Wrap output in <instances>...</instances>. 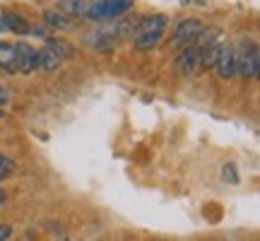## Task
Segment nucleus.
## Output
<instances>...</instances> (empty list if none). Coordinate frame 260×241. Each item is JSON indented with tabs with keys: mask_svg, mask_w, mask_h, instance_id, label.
Wrapping results in <instances>:
<instances>
[{
	"mask_svg": "<svg viewBox=\"0 0 260 241\" xmlns=\"http://www.w3.org/2000/svg\"><path fill=\"white\" fill-rule=\"evenodd\" d=\"M167 24H169V19L164 17V15L142 17L140 19V24H138V29H135V34H133V44H135V48H140V51H152V48L161 41L164 32H167Z\"/></svg>",
	"mask_w": 260,
	"mask_h": 241,
	"instance_id": "obj_1",
	"label": "nucleus"
},
{
	"mask_svg": "<svg viewBox=\"0 0 260 241\" xmlns=\"http://www.w3.org/2000/svg\"><path fill=\"white\" fill-rule=\"evenodd\" d=\"M128 10H133V0H94L87 8L84 17L92 22H113Z\"/></svg>",
	"mask_w": 260,
	"mask_h": 241,
	"instance_id": "obj_2",
	"label": "nucleus"
},
{
	"mask_svg": "<svg viewBox=\"0 0 260 241\" xmlns=\"http://www.w3.org/2000/svg\"><path fill=\"white\" fill-rule=\"evenodd\" d=\"M203 27H205V24L200 22V19H183V22L176 27L174 37H171V44H174L176 48L190 46V44H195V41H198V37H200Z\"/></svg>",
	"mask_w": 260,
	"mask_h": 241,
	"instance_id": "obj_3",
	"label": "nucleus"
},
{
	"mask_svg": "<svg viewBox=\"0 0 260 241\" xmlns=\"http://www.w3.org/2000/svg\"><path fill=\"white\" fill-rule=\"evenodd\" d=\"M236 75H241L246 80H253L258 75V46L255 44L246 46L243 53H236Z\"/></svg>",
	"mask_w": 260,
	"mask_h": 241,
	"instance_id": "obj_4",
	"label": "nucleus"
},
{
	"mask_svg": "<svg viewBox=\"0 0 260 241\" xmlns=\"http://www.w3.org/2000/svg\"><path fill=\"white\" fill-rule=\"evenodd\" d=\"M198 65H200V46H195V44L183 46L181 53L176 56V61H174V68L181 75H193L198 70Z\"/></svg>",
	"mask_w": 260,
	"mask_h": 241,
	"instance_id": "obj_5",
	"label": "nucleus"
},
{
	"mask_svg": "<svg viewBox=\"0 0 260 241\" xmlns=\"http://www.w3.org/2000/svg\"><path fill=\"white\" fill-rule=\"evenodd\" d=\"M17 73L31 75L39 70V51L29 44H17Z\"/></svg>",
	"mask_w": 260,
	"mask_h": 241,
	"instance_id": "obj_6",
	"label": "nucleus"
},
{
	"mask_svg": "<svg viewBox=\"0 0 260 241\" xmlns=\"http://www.w3.org/2000/svg\"><path fill=\"white\" fill-rule=\"evenodd\" d=\"M214 68H217V75L222 80H234L236 77V51L232 46H222Z\"/></svg>",
	"mask_w": 260,
	"mask_h": 241,
	"instance_id": "obj_7",
	"label": "nucleus"
},
{
	"mask_svg": "<svg viewBox=\"0 0 260 241\" xmlns=\"http://www.w3.org/2000/svg\"><path fill=\"white\" fill-rule=\"evenodd\" d=\"M0 68L5 73H17V48L10 41H0Z\"/></svg>",
	"mask_w": 260,
	"mask_h": 241,
	"instance_id": "obj_8",
	"label": "nucleus"
},
{
	"mask_svg": "<svg viewBox=\"0 0 260 241\" xmlns=\"http://www.w3.org/2000/svg\"><path fill=\"white\" fill-rule=\"evenodd\" d=\"M60 63H63V56L56 53L51 46H46V48H41V51H39V70L51 73V70H56Z\"/></svg>",
	"mask_w": 260,
	"mask_h": 241,
	"instance_id": "obj_9",
	"label": "nucleus"
},
{
	"mask_svg": "<svg viewBox=\"0 0 260 241\" xmlns=\"http://www.w3.org/2000/svg\"><path fill=\"white\" fill-rule=\"evenodd\" d=\"M3 17V22H5V29H10V32H15V34H29V24L27 19H22L19 15H12V12H5V15H0Z\"/></svg>",
	"mask_w": 260,
	"mask_h": 241,
	"instance_id": "obj_10",
	"label": "nucleus"
},
{
	"mask_svg": "<svg viewBox=\"0 0 260 241\" xmlns=\"http://www.w3.org/2000/svg\"><path fill=\"white\" fill-rule=\"evenodd\" d=\"M222 51V44H212V46H203L200 48V65L203 68H214L217 63V56Z\"/></svg>",
	"mask_w": 260,
	"mask_h": 241,
	"instance_id": "obj_11",
	"label": "nucleus"
},
{
	"mask_svg": "<svg viewBox=\"0 0 260 241\" xmlns=\"http://www.w3.org/2000/svg\"><path fill=\"white\" fill-rule=\"evenodd\" d=\"M44 19H46L48 27H56V29H65L68 24H70L68 15L60 12V10H48V12H44Z\"/></svg>",
	"mask_w": 260,
	"mask_h": 241,
	"instance_id": "obj_12",
	"label": "nucleus"
},
{
	"mask_svg": "<svg viewBox=\"0 0 260 241\" xmlns=\"http://www.w3.org/2000/svg\"><path fill=\"white\" fill-rule=\"evenodd\" d=\"M17 174V164L12 162L10 157H5V155H0V181H5V178L15 176Z\"/></svg>",
	"mask_w": 260,
	"mask_h": 241,
	"instance_id": "obj_13",
	"label": "nucleus"
},
{
	"mask_svg": "<svg viewBox=\"0 0 260 241\" xmlns=\"http://www.w3.org/2000/svg\"><path fill=\"white\" fill-rule=\"evenodd\" d=\"M46 46H51L56 53H60L63 58H68L70 53H73V48H70V44H65L63 39H53V37H48L46 39Z\"/></svg>",
	"mask_w": 260,
	"mask_h": 241,
	"instance_id": "obj_14",
	"label": "nucleus"
},
{
	"mask_svg": "<svg viewBox=\"0 0 260 241\" xmlns=\"http://www.w3.org/2000/svg\"><path fill=\"white\" fill-rule=\"evenodd\" d=\"M222 178L226 181V184H239L236 167H234V164H224V167H222Z\"/></svg>",
	"mask_w": 260,
	"mask_h": 241,
	"instance_id": "obj_15",
	"label": "nucleus"
},
{
	"mask_svg": "<svg viewBox=\"0 0 260 241\" xmlns=\"http://www.w3.org/2000/svg\"><path fill=\"white\" fill-rule=\"evenodd\" d=\"M10 234H12V227L10 224H0V241L10 239Z\"/></svg>",
	"mask_w": 260,
	"mask_h": 241,
	"instance_id": "obj_16",
	"label": "nucleus"
},
{
	"mask_svg": "<svg viewBox=\"0 0 260 241\" xmlns=\"http://www.w3.org/2000/svg\"><path fill=\"white\" fill-rule=\"evenodd\" d=\"M8 102V94H5V89H3V87H0V106H3V104Z\"/></svg>",
	"mask_w": 260,
	"mask_h": 241,
	"instance_id": "obj_17",
	"label": "nucleus"
},
{
	"mask_svg": "<svg viewBox=\"0 0 260 241\" xmlns=\"http://www.w3.org/2000/svg\"><path fill=\"white\" fill-rule=\"evenodd\" d=\"M5 203V191H3V188H0V205Z\"/></svg>",
	"mask_w": 260,
	"mask_h": 241,
	"instance_id": "obj_18",
	"label": "nucleus"
},
{
	"mask_svg": "<svg viewBox=\"0 0 260 241\" xmlns=\"http://www.w3.org/2000/svg\"><path fill=\"white\" fill-rule=\"evenodd\" d=\"M0 32H5V22H3V17H0Z\"/></svg>",
	"mask_w": 260,
	"mask_h": 241,
	"instance_id": "obj_19",
	"label": "nucleus"
},
{
	"mask_svg": "<svg viewBox=\"0 0 260 241\" xmlns=\"http://www.w3.org/2000/svg\"><path fill=\"white\" fill-rule=\"evenodd\" d=\"M178 3H193V0H178Z\"/></svg>",
	"mask_w": 260,
	"mask_h": 241,
	"instance_id": "obj_20",
	"label": "nucleus"
}]
</instances>
